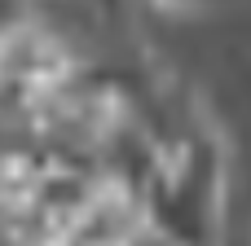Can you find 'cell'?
<instances>
[{"instance_id": "cell-1", "label": "cell", "mask_w": 251, "mask_h": 246, "mask_svg": "<svg viewBox=\"0 0 251 246\" xmlns=\"http://www.w3.org/2000/svg\"><path fill=\"white\" fill-rule=\"evenodd\" d=\"M141 4H146L150 13H159V18H172V22L181 18V22H185V18H203V13L221 9L225 0H141Z\"/></svg>"}]
</instances>
